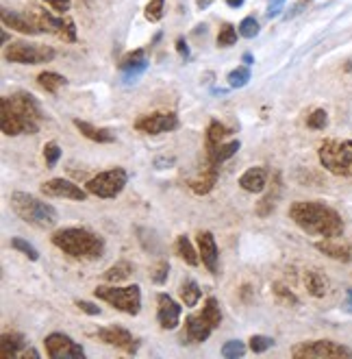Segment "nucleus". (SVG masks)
Masks as SVG:
<instances>
[{"mask_svg":"<svg viewBox=\"0 0 352 359\" xmlns=\"http://www.w3.org/2000/svg\"><path fill=\"white\" fill-rule=\"evenodd\" d=\"M289 218L309 235L342 237L344 233L342 216L320 201H296L289 207Z\"/></svg>","mask_w":352,"mask_h":359,"instance_id":"f257e3e1","label":"nucleus"},{"mask_svg":"<svg viewBox=\"0 0 352 359\" xmlns=\"http://www.w3.org/2000/svg\"><path fill=\"white\" fill-rule=\"evenodd\" d=\"M52 244L64 251L66 255L74 259H98L105 253V242L103 237H98L89 229L83 227H68V229H59L52 233Z\"/></svg>","mask_w":352,"mask_h":359,"instance_id":"f03ea898","label":"nucleus"},{"mask_svg":"<svg viewBox=\"0 0 352 359\" xmlns=\"http://www.w3.org/2000/svg\"><path fill=\"white\" fill-rule=\"evenodd\" d=\"M11 209L15 211L17 218H22V220L31 227H37V229H50L57 225L59 220V213L52 205L39 201L33 194H27V192H13L11 198Z\"/></svg>","mask_w":352,"mask_h":359,"instance_id":"7ed1b4c3","label":"nucleus"},{"mask_svg":"<svg viewBox=\"0 0 352 359\" xmlns=\"http://www.w3.org/2000/svg\"><path fill=\"white\" fill-rule=\"evenodd\" d=\"M320 164L335 176H352V139H326L318 150Z\"/></svg>","mask_w":352,"mask_h":359,"instance_id":"20e7f679","label":"nucleus"},{"mask_svg":"<svg viewBox=\"0 0 352 359\" xmlns=\"http://www.w3.org/2000/svg\"><path fill=\"white\" fill-rule=\"evenodd\" d=\"M94 294L101 298V301L109 303L111 307L120 309L129 316H137L142 309V290L140 286H126V288H117L113 286H98Z\"/></svg>","mask_w":352,"mask_h":359,"instance_id":"39448f33","label":"nucleus"},{"mask_svg":"<svg viewBox=\"0 0 352 359\" xmlns=\"http://www.w3.org/2000/svg\"><path fill=\"white\" fill-rule=\"evenodd\" d=\"M129 183V172L124 168H111L98 172L94 178L85 183V190L98 198H115Z\"/></svg>","mask_w":352,"mask_h":359,"instance_id":"423d86ee","label":"nucleus"},{"mask_svg":"<svg viewBox=\"0 0 352 359\" xmlns=\"http://www.w3.org/2000/svg\"><path fill=\"white\" fill-rule=\"evenodd\" d=\"M291 355L296 359H335V357H346L352 359V351L348 346H342L332 340H313V342H302L291 349Z\"/></svg>","mask_w":352,"mask_h":359,"instance_id":"0eeeda50","label":"nucleus"},{"mask_svg":"<svg viewBox=\"0 0 352 359\" xmlns=\"http://www.w3.org/2000/svg\"><path fill=\"white\" fill-rule=\"evenodd\" d=\"M5 59L11 64H24V66H37V64H48L54 59V50L48 46L39 44H27V42H15L5 50Z\"/></svg>","mask_w":352,"mask_h":359,"instance_id":"6e6552de","label":"nucleus"},{"mask_svg":"<svg viewBox=\"0 0 352 359\" xmlns=\"http://www.w3.org/2000/svg\"><path fill=\"white\" fill-rule=\"evenodd\" d=\"M9 103L13 105V109L22 115L24 125H27V133L33 135L39 131V125H42L44 120V113H42V107H39L37 98L33 94H27V92H17L13 96H7Z\"/></svg>","mask_w":352,"mask_h":359,"instance_id":"1a4fd4ad","label":"nucleus"},{"mask_svg":"<svg viewBox=\"0 0 352 359\" xmlns=\"http://www.w3.org/2000/svg\"><path fill=\"white\" fill-rule=\"evenodd\" d=\"M35 22L42 29V33H52L57 35L59 39H64V42H76V24L72 22L70 17H57L44 9H33L31 11Z\"/></svg>","mask_w":352,"mask_h":359,"instance_id":"9d476101","label":"nucleus"},{"mask_svg":"<svg viewBox=\"0 0 352 359\" xmlns=\"http://www.w3.org/2000/svg\"><path fill=\"white\" fill-rule=\"evenodd\" d=\"M135 129L146 135H159L179 129V115L174 111H154L135 120Z\"/></svg>","mask_w":352,"mask_h":359,"instance_id":"9b49d317","label":"nucleus"},{"mask_svg":"<svg viewBox=\"0 0 352 359\" xmlns=\"http://www.w3.org/2000/svg\"><path fill=\"white\" fill-rule=\"evenodd\" d=\"M44 346H46V355L50 359H76V357L83 359L85 357L83 346L76 344L66 333H50L44 340Z\"/></svg>","mask_w":352,"mask_h":359,"instance_id":"f8f14e48","label":"nucleus"},{"mask_svg":"<svg viewBox=\"0 0 352 359\" xmlns=\"http://www.w3.org/2000/svg\"><path fill=\"white\" fill-rule=\"evenodd\" d=\"M42 194L52 196V198H70V201H85L87 190H81V185H76L68 178H50V181L42 183Z\"/></svg>","mask_w":352,"mask_h":359,"instance_id":"ddd939ff","label":"nucleus"},{"mask_svg":"<svg viewBox=\"0 0 352 359\" xmlns=\"http://www.w3.org/2000/svg\"><path fill=\"white\" fill-rule=\"evenodd\" d=\"M156 321H159L161 329H176L179 327V321H181V305L174 301L170 294H159L156 296Z\"/></svg>","mask_w":352,"mask_h":359,"instance_id":"4468645a","label":"nucleus"},{"mask_svg":"<svg viewBox=\"0 0 352 359\" xmlns=\"http://www.w3.org/2000/svg\"><path fill=\"white\" fill-rule=\"evenodd\" d=\"M0 127H3V133L9 135V137L27 133V125H24L22 115L13 109V105L9 103L7 96L0 101Z\"/></svg>","mask_w":352,"mask_h":359,"instance_id":"2eb2a0df","label":"nucleus"},{"mask_svg":"<svg viewBox=\"0 0 352 359\" xmlns=\"http://www.w3.org/2000/svg\"><path fill=\"white\" fill-rule=\"evenodd\" d=\"M101 340L105 342V344H109V346H115V349H122V351H126V353H135V340H133V335H131V331H126L124 327H115V325H111V327H105V329H98V333H96Z\"/></svg>","mask_w":352,"mask_h":359,"instance_id":"dca6fc26","label":"nucleus"},{"mask_svg":"<svg viewBox=\"0 0 352 359\" xmlns=\"http://www.w3.org/2000/svg\"><path fill=\"white\" fill-rule=\"evenodd\" d=\"M3 24L17 31V33H24V35H39L42 29L35 22L33 13H20V11H9V9H3Z\"/></svg>","mask_w":352,"mask_h":359,"instance_id":"f3484780","label":"nucleus"},{"mask_svg":"<svg viewBox=\"0 0 352 359\" xmlns=\"http://www.w3.org/2000/svg\"><path fill=\"white\" fill-rule=\"evenodd\" d=\"M198 251H200V259L207 266V270L211 274H218V244H215L213 233L209 231L198 233Z\"/></svg>","mask_w":352,"mask_h":359,"instance_id":"a211bd4d","label":"nucleus"},{"mask_svg":"<svg viewBox=\"0 0 352 359\" xmlns=\"http://www.w3.org/2000/svg\"><path fill=\"white\" fill-rule=\"evenodd\" d=\"M215 181H218V166H213L209 159H205L203 170L196 172V176L189 181V188L193 194H209L215 188Z\"/></svg>","mask_w":352,"mask_h":359,"instance_id":"6ab92c4d","label":"nucleus"},{"mask_svg":"<svg viewBox=\"0 0 352 359\" xmlns=\"http://www.w3.org/2000/svg\"><path fill=\"white\" fill-rule=\"evenodd\" d=\"M316 248L320 253H324L326 257H330V259H337V262H344V264L352 262V246L339 242L337 237H324L322 242L316 244Z\"/></svg>","mask_w":352,"mask_h":359,"instance_id":"aec40b11","label":"nucleus"},{"mask_svg":"<svg viewBox=\"0 0 352 359\" xmlns=\"http://www.w3.org/2000/svg\"><path fill=\"white\" fill-rule=\"evenodd\" d=\"M185 329H187V337H189V342H205L207 337L213 333V325L207 321V318L203 314H191L187 316V321H185Z\"/></svg>","mask_w":352,"mask_h":359,"instance_id":"412c9836","label":"nucleus"},{"mask_svg":"<svg viewBox=\"0 0 352 359\" xmlns=\"http://www.w3.org/2000/svg\"><path fill=\"white\" fill-rule=\"evenodd\" d=\"M240 185L242 190L250 192V194H259L267 188V170L257 166V168H250L240 176Z\"/></svg>","mask_w":352,"mask_h":359,"instance_id":"4be33fe9","label":"nucleus"},{"mask_svg":"<svg viewBox=\"0 0 352 359\" xmlns=\"http://www.w3.org/2000/svg\"><path fill=\"white\" fill-rule=\"evenodd\" d=\"M74 127L81 131L87 139H91V142H98V144H111L115 142V133L109 131V129H101V127H94L89 122H85V120H74Z\"/></svg>","mask_w":352,"mask_h":359,"instance_id":"5701e85b","label":"nucleus"},{"mask_svg":"<svg viewBox=\"0 0 352 359\" xmlns=\"http://www.w3.org/2000/svg\"><path fill=\"white\" fill-rule=\"evenodd\" d=\"M27 346V340L22 333H3V340H0V349H3V359H13L17 355H22Z\"/></svg>","mask_w":352,"mask_h":359,"instance_id":"b1692460","label":"nucleus"},{"mask_svg":"<svg viewBox=\"0 0 352 359\" xmlns=\"http://www.w3.org/2000/svg\"><path fill=\"white\" fill-rule=\"evenodd\" d=\"M305 288L313 298H322L328 292V279L320 270H307L305 272Z\"/></svg>","mask_w":352,"mask_h":359,"instance_id":"393cba45","label":"nucleus"},{"mask_svg":"<svg viewBox=\"0 0 352 359\" xmlns=\"http://www.w3.org/2000/svg\"><path fill=\"white\" fill-rule=\"evenodd\" d=\"M281 190H283V185H281V174H277V176H274L272 190L261 198V203L257 205V213H259L261 218H265V216H270V213H272L274 205H277L279 196H281Z\"/></svg>","mask_w":352,"mask_h":359,"instance_id":"a878e982","label":"nucleus"},{"mask_svg":"<svg viewBox=\"0 0 352 359\" xmlns=\"http://www.w3.org/2000/svg\"><path fill=\"white\" fill-rule=\"evenodd\" d=\"M228 137V129L224 125H220L218 120H213V122L207 127V139H205V146H207V153L215 150L220 144H224V139Z\"/></svg>","mask_w":352,"mask_h":359,"instance_id":"bb28decb","label":"nucleus"},{"mask_svg":"<svg viewBox=\"0 0 352 359\" xmlns=\"http://www.w3.org/2000/svg\"><path fill=\"white\" fill-rule=\"evenodd\" d=\"M237 150H240V142H237V139H233V142L220 144L215 150L207 153V159H209V162H211L213 166H218V168H220V164H224L226 159H230Z\"/></svg>","mask_w":352,"mask_h":359,"instance_id":"cd10ccee","label":"nucleus"},{"mask_svg":"<svg viewBox=\"0 0 352 359\" xmlns=\"http://www.w3.org/2000/svg\"><path fill=\"white\" fill-rule=\"evenodd\" d=\"M176 253H179L183 262L189 264V266H198L200 264V253L193 251L187 235H179V239H176Z\"/></svg>","mask_w":352,"mask_h":359,"instance_id":"c85d7f7f","label":"nucleus"},{"mask_svg":"<svg viewBox=\"0 0 352 359\" xmlns=\"http://www.w3.org/2000/svg\"><path fill=\"white\" fill-rule=\"evenodd\" d=\"M37 83H39V87H42V90L54 94L59 87H64L68 81H66V76L57 74V72H42V74L37 76Z\"/></svg>","mask_w":352,"mask_h":359,"instance_id":"c756f323","label":"nucleus"},{"mask_svg":"<svg viewBox=\"0 0 352 359\" xmlns=\"http://www.w3.org/2000/svg\"><path fill=\"white\" fill-rule=\"evenodd\" d=\"M131 272H133V264H129V262H117L103 276H105V281H109V283H120V281H124V279L131 276Z\"/></svg>","mask_w":352,"mask_h":359,"instance_id":"7c9ffc66","label":"nucleus"},{"mask_svg":"<svg viewBox=\"0 0 352 359\" xmlns=\"http://www.w3.org/2000/svg\"><path fill=\"white\" fill-rule=\"evenodd\" d=\"M181 298H183L185 307H196V303L200 301V288L193 279H185L181 283Z\"/></svg>","mask_w":352,"mask_h":359,"instance_id":"2f4dec72","label":"nucleus"},{"mask_svg":"<svg viewBox=\"0 0 352 359\" xmlns=\"http://www.w3.org/2000/svg\"><path fill=\"white\" fill-rule=\"evenodd\" d=\"M200 314L213 325V329L220 327V323H222V311H220V303H218V298H215V296H209L207 298V303H205V307H203Z\"/></svg>","mask_w":352,"mask_h":359,"instance_id":"473e14b6","label":"nucleus"},{"mask_svg":"<svg viewBox=\"0 0 352 359\" xmlns=\"http://www.w3.org/2000/svg\"><path fill=\"white\" fill-rule=\"evenodd\" d=\"M226 81H228L230 87H244L250 81V68L248 66H240V68L230 70L228 76H226Z\"/></svg>","mask_w":352,"mask_h":359,"instance_id":"72a5a7b5","label":"nucleus"},{"mask_svg":"<svg viewBox=\"0 0 352 359\" xmlns=\"http://www.w3.org/2000/svg\"><path fill=\"white\" fill-rule=\"evenodd\" d=\"M237 35H240V31H235L233 24H224V27L220 29V33H218V46H220V48L233 46L235 42H237Z\"/></svg>","mask_w":352,"mask_h":359,"instance_id":"f704fd0d","label":"nucleus"},{"mask_svg":"<svg viewBox=\"0 0 352 359\" xmlns=\"http://www.w3.org/2000/svg\"><path fill=\"white\" fill-rule=\"evenodd\" d=\"M11 248H15V251H20V253H24L31 262H37L39 259V253H37V248L33 246V244H29L27 239H22V237H13L11 239Z\"/></svg>","mask_w":352,"mask_h":359,"instance_id":"c9c22d12","label":"nucleus"},{"mask_svg":"<svg viewBox=\"0 0 352 359\" xmlns=\"http://www.w3.org/2000/svg\"><path fill=\"white\" fill-rule=\"evenodd\" d=\"M328 125V113L324 109H316L309 118H307V127L309 129H316V131H324Z\"/></svg>","mask_w":352,"mask_h":359,"instance_id":"e433bc0d","label":"nucleus"},{"mask_svg":"<svg viewBox=\"0 0 352 359\" xmlns=\"http://www.w3.org/2000/svg\"><path fill=\"white\" fill-rule=\"evenodd\" d=\"M244 353H246V344L240 342V340H228V342L222 346V357H226V359L244 357Z\"/></svg>","mask_w":352,"mask_h":359,"instance_id":"4c0bfd02","label":"nucleus"},{"mask_svg":"<svg viewBox=\"0 0 352 359\" xmlns=\"http://www.w3.org/2000/svg\"><path fill=\"white\" fill-rule=\"evenodd\" d=\"M240 35L246 37V39H252V37H257L259 35V22L254 17H244L240 27H237Z\"/></svg>","mask_w":352,"mask_h":359,"instance_id":"58836bf2","label":"nucleus"},{"mask_svg":"<svg viewBox=\"0 0 352 359\" xmlns=\"http://www.w3.org/2000/svg\"><path fill=\"white\" fill-rule=\"evenodd\" d=\"M163 5H166V0H150V3L146 5L148 22H159V20L163 17Z\"/></svg>","mask_w":352,"mask_h":359,"instance_id":"ea45409f","label":"nucleus"},{"mask_svg":"<svg viewBox=\"0 0 352 359\" xmlns=\"http://www.w3.org/2000/svg\"><path fill=\"white\" fill-rule=\"evenodd\" d=\"M272 346H274V340L267 335H252L250 337V351L252 353H265Z\"/></svg>","mask_w":352,"mask_h":359,"instance_id":"a19ab883","label":"nucleus"},{"mask_svg":"<svg viewBox=\"0 0 352 359\" xmlns=\"http://www.w3.org/2000/svg\"><path fill=\"white\" fill-rule=\"evenodd\" d=\"M59 157H61V148H59L57 142H48L44 146V159H46V166L48 168H54L57 162H59Z\"/></svg>","mask_w":352,"mask_h":359,"instance_id":"79ce46f5","label":"nucleus"},{"mask_svg":"<svg viewBox=\"0 0 352 359\" xmlns=\"http://www.w3.org/2000/svg\"><path fill=\"white\" fill-rule=\"evenodd\" d=\"M146 62V52L144 50H135V52H129L122 62H120V70H126V68H133V66H140Z\"/></svg>","mask_w":352,"mask_h":359,"instance_id":"37998d69","label":"nucleus"},{"mask_svg":"<svg viewBox=\"0 0 352 359\" xmlns=\"http://www.w3.org/2000/svg\"><path fill=\"white\" fill-rule=\"evenodd\" d=\"M168 272H170V264L166 262V259H161V262L156 264V268L152 270V281H154L156 286L166 283V281H168Z\"/></svg>","mask_w":352,"mask_h":359,"instance_id":"c03bdc74","label":"nucleus"},{"mask_svg":"<svg viewBox=\"0 0 352 359\" xmlns=\"http://www.w3.org/2000/svg\"><path fill=\"white\" fill-rule=\"evenodd\" d=\"M274 294H277L283 303H287V305H298V296L293 294V292H289L285 286H281V283H274Z\"/></svg>","mask_w":352,"mask_h":359,"instance_id":"a18cd8bd","label":"nucleus"},{"mask_svg":"<svg viewBox=\"0 0 352 359\" xmlns=\"http://www.w3.org/2000/svg\"><path fill=\"white\" fill-rule=\"evenodd\" d=\"M44 3H46L48 7H52L57 13H66V11H70L72 0H44Z\"/></svg>","mask_w":352,"mask_h":359,"instance_id":"49530a36","label":"nucleus"},{"mask_svg":"<svg viewBox=\"0 0 352 359\" xmlns=\"http://www.w3.org/2000/svg\"><path fill=\"white\" fill-rule=\"evenodd\" d=\"M76 307L89 314V316H101V307H96L94 303H87V301H76Z\"/></svg>","mask_w":352,"mask_h":359,"instance_id":"de8ad7c7","label":"nucleus"},{"mask_svg":"<svg viewBox=\"0 0 352 359\" xmlns=\"http://www.w3.org/2000/svg\"><path fill=\"white\" fill-rule=\"evenodd\" d=\"M283 5H285V0H270V7H267V17H277L279 13H281V9H283Z\"/></svg>","mask_w":352,"mask_h":359,"instance_id":"09e8293b","label":"nucleus"},{"mask_svg":"<svg viewBox=\"0 0 352 359\" xmlns=\"http://www.w3.org/2000/svg\"><path fill=\"white\" fill-rule=\"evenodd\" d=\"M176 50H179L181 52V57H189V48H187V44H185V39L183 37H179V39H176Z\"/></svg>","mask_w":352,"mask_h":359,"instance_id":"8fccbe9b","label":"nucleus"},{"mask_svg":"<svg viewBox=\"0 0 352 359\" xmlns=\"http://www.w3.org/2000/svg\"><path fill=\"white\" fill-rule=\"evenodd\" d=\"M244 3H246V0H226V5H228V7H233V9H240Z\"/></svg>","mask_w":352,"mask_h":359,"instance_id":"3c124183","label":"nucleus"},{"mask_svg":"<svg viewBox=\"0 0 352 359\" xmlns=\"http://www.w3.org/2000/svg\"><path fill=\"white\" fill-rule=\"evenodd\" d=\"M20 357H39V353L37 351H33V349H27V351H22V355H20Z\"/></svg>","mask_w":352,"mask_h":359,"instance_id":"603ef678","label":"nucleus"},{"mask_svg":"<svg viewBox=\"0 0 352 359\" xmlns=\"http://www.w3.org/2000/svg\"><path fill=\"white\" fill-rule=\"evenodd\" d=\"M244 64H246V66H250V64H252V55H250V52H246V55H244Z\"/></svg>","mask_w":352,"mask_h":359,"instance_id":"864d4df0","label":"nucleus"},{"mask_svg":"<svg viewBox=\"0 0 352 359\" xmlns=\"http://www.w3.org/2000/svg\"><path fill=\"white\" fill-rule=\"evenodd\" d=\"M211 5V0H198V7L200 9H205V7H209Z\"/></svg>","mask_w":352,"mask_h":359,"instance_id":"5fc2aeb1","label":"nucleus"},{"mask_svg":"<svg viewBox=\"0 0 352 359\" xmlns=\"http://www.w3.org/2000/svg\"><path fill=\"white\" fill-rule=\"evenodd\" d=\"M348 298H350V305H352V290L348 292Z\"/></svg>","mask_w":352,"mask_h":359,"instance_id":"6e6d98bb","label":"nucleus"}]
</instances>
